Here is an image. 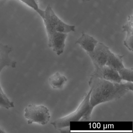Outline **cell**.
Returning <instances> with one entry per match:
<instances>
[{
	"mask_svg": "<svg viewBox=\"0 0 133 133\" xmlns=\"http://www.w3.org/2000/svg\"><path fill=\"white\" fill-rule=\"evenodd\" d=\"M89 85L90 102L93 107L101 103L119 99L129 91H133V83H116L91 76Z\"/></svg>",
	"mask_w": 133,
	"mask_h": 133,
	"instance_id": "cell-1",
	"label": "cell"
},
{
	"mask_svg": "<svg viewBox=\"0 0 133 133\" xmlns=\"http://www.w3.org/2000/svg\"><path fill=\"white\" fill-rule=\"evenodd\" d=\"M91 90L85 95L77 109L63 117L57 119L51 123L55 129L60 130L70 127V123L76 121H89L94 107L90 102Z\"/></svg>",
	"mask_w": 133,
	"mask_h": 133,
	"instance_id": "cell-2",
	"label": "cell"
},
{
	"mask_svg": "<svg viewBox=\"0 0 133 133\" xmlns=\"http://www.w3.org/2000/svg\"><path fill=\"white\" fill-rule=\"evenodd\" d=\"M43 19L48 38L55 32L67 34L75 31V26L68 24L60 19L50 5L47 6L45 10V15Z\"/></svg>",
	"mask_w": 133,
	"mask_h": 133,
	"instance_id": "cell-3",
	"label": "cell"
},
{
	"mask_svg": "<svg viewBox=\"0 0 133 133\" xmlns=\"http://www.w3.org/2000/svg\"><path fill=\"white\" fill-rule=\"evenodd\" d=\"M24 116L28 119V124L34 123L46 125L50 119L49 109L43 105L29 104L24 110Z\"/></svg>",
	"mask_w": 133,
	"mask_h": 133,
	"instance_id": "cell-4",
	"label": "cell"
},
{
	"mask_svg": "<svg viewBox=\"0 0 133 133\" xmlns=\"http://www.w3.org/2000/svg\"><path fill=\"white\" fill-rule=\"evenodd\" d=\"M110 52L108 46L98 42L94 51L87 54L91 58L94 67H102L106 65Z\"/></svg>",
	"mask_w": 133,
	"mask_h": 133,
	"instance_id": "cell-5",
	"label": "cell"
},
{
	"mask_svg": "<svg viewBox=\"0 0 133 133\" xmlns=\"http://www.w3.org/2000/svg\"><path fill=\"white\" fill-rule=\"evenodd\" d=\"M94 71L91 76L102 78L116 83L121 82L118 71L107 65L102 67H94Z\"/></svg>",
	"mask_w": 133,
	"mask_h": 133,
	"instance_id": "cell-6",
	"label": "cell"
},
{
	"mask_svg": "<svg viewBox=\"0 0 133 133\" xmlns=\"http://www.w3.org/2000/svg\"><path fill=\"white\" fill-rule=\"evenodd\" d=\"M67 36L66 33L55 32L48 38V46L51 48L57 56H60L64 51L65 41Z\"/></svg>",
	"mask_w": 133,
	"mask_h": 133,
	"instance_id": "cell-7",
	"label": "cell"
},
{
	"mask_svg": "<svg viewBox=\"0 0 133 133\" xmlns=\"http://www.w3.org/2000/svg\"><path fill=\"white\" fill-rule=\"evenodd\" d=\"M13 51L12 47L8 45L0 43V73L6 67L16 68L17 63L11 59L10 54Z\"/></svg>",
	"mask_w": 133,
	"mask_h": 133,
	"instance_id": "cell-8",
	"label": "cell"
},
{
	"mask_svg": "<svg viewBox=\"0 0 133 133\" xmlns=\"http://www.w3.org/2000/svg\"><path fill=\"white\" fill-rule=\"evenodd\" d=\"M98 43V40L94 37L84 32H82L81 36L76 41V44L79 45L87 54L93 52Z\"/></svg>",
	"mask_w": 133,
	"mask_h": 133,
	"instance_id": "cell-9",
	"label": "cell"
},
{
	"mask_svg": "<svg viewBox=\"0 0 133 133\" xmlns=\"http://www.w3.org/2000/svg\"><path fill=\"white\" fill-rule=\"evenodd\" d=\"M133 15L129 16L127 23L122 27V31L126 33L124 45L129 51L133 52Z\"/></svg>",
	"mask_w": 133,
	"mask_h": 133,
	"instance_id": "cell-10",
	"label": "cell"
},
{
	"mask_svg": "<svg viewBox=\"0 0 133 133\" xmlns=\"http://www.w3.org/2000/svg\"><path fill=\"white\" fill-rule=\"evenodd\" d=\"M123 56L116 54L111 51L109 54L106 65L117 71L124 67L123 63Z\"/></svg>",
	"mask_w": 133,
	"mask_h": 133,
	"instance_id": "cell-11",
	"label": "cell"
},
{
	"mask_svg": "<svg viewBox=\"0 0 133 133\" xmlns=\"http://www.w3.org/2000/svg\"><path fill=\"white\" fill-rule=\"evenodd\" d=\"M67 81V78L59 72H56L52 75L49 78L50 85L54 89L63 88Z\"/></svg>",
	"mask_w": 133,
	"mask_h": 133,
	"instance_id": "cell-12",
	"label": "cell"
},
{
	"mask_svg": "<svg viewBox=\"0 0 133 133\" xmlns=\"http://www.w3.org/2000/svg\"><path fill=\"white\" fill-rule=\"evenodd\" d=\"M121 80L127 81V82H133V68H127L123 67L117 71Z\"/></svg>",
	"mask_w": 133,
	"mask_h": 133,
	"instance_id": "cell-13",
	"label": "cell"
},
{
	"mask_svg": "<svg viewBox=\"0 0 133 133\" xmlns=\"http://www.w3.org/2000/svg\"><path fill=\"white\" fill-rule=\"evenodd\" d=\"M0 107L9 109L14 107V102L10 101L0 86Z\"/></svg>",
	"mask_w": 133,
	"mask_h": 133,
	"instance_id": "cell-14",
	"label": "cell"
},
{
	"mask_svg": "<svg viewBox=\"0 0 133 133\" xmlns=\"http://www.w3.org/2000/svg\"><path fill=\"white\" fill-rule=\"evenodd\" d=\"M22 3L35 11L40 17L43 18L45 15V11L41 10L39 7L38 1L37 0H19Z\"/></svg>",
	"mask_w": 133,
	"mask_h": 133,
	"instance_id": "cell-15",
	"label": "cell"
},
{
	"mask_svg": "<svg viewBox=\"0 0 133 133\" xmlns=\"http://www.w3.org/2000/svg\"><path fill=\"white\" fill-rule=\"evenodd\" d=\"M5 132H6L0 128V133H5Z\"/></svg>",
	"mask_w": 133,
	"mask_h": 133,
	"instance_id": "cell-16",
	"label": "cell"
},
{
	"mask_svg": "<svg viewBox=\"0 0 133 133\" xmlns=\"http://www.w3.org/2000/svg\"><path fill=\"white\" fill-rule=\"evenodd\" d=\"M83 2H88V1H90L91 0H82Z\"/></svg>",
	"mask_w": 133,
	"mask_h": 133,
	"instance_id": "cell-17",
	"label": "cell"
},
{
	"mask_svg": "<svg viewBox=\"0 0 133 133\" xmlns=\"http://www.w3.org/2000/svg\"><path fill=\"white\" fill-rule=\"evenodd\" d=\"M0 86H1V84H0Z\"/></svg>",
	"mask_w": 133,
	"mask_h": 133,
	"instance_id": "cell-18",
	"label": "cell"
},
{
	"mask_svg": "<svg viewBox=\"0 0 133 133\" xmlns=\"http://www.w3.org/2000/svg\"><path fill=\"white\" fill-rule=\"evenodd\" d=\"M37 1H38V0H37Z\"/></svg>",
	"mask_w": 133,
	"mask_h": 133,
	"instance_id": "cell-19",
	"label": "cell"
}]
</instances>
